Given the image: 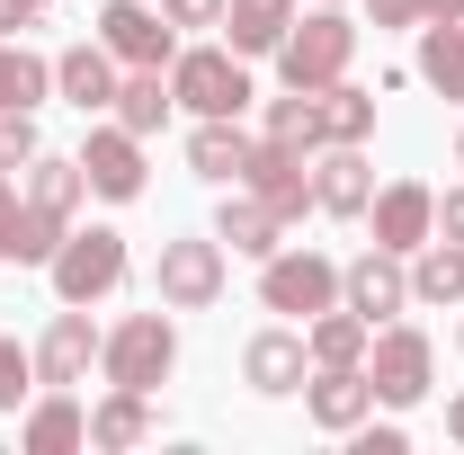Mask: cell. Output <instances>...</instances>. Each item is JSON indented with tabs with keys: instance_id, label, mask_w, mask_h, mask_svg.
I'll list each match as a JSON object with an SVG mask.
<instances>
[{
	"instance_id": "6da1fadb",
	"label": "cell",
	"mask_w": 464,
	"mask_h": 455,
	"mask_svg": "<svg viewBox=\"0 0 464 455\" xmlns=\"http://www.w3.org/2000/svg\"><path fill=\"white\" fill-rule=\"evenodd\" d=\"M277 81L286 90H331V81H348V63H357V18H348L340 0H322L313 18L295 9V27H286V45H277Z\"/></svg>"
},
{
	"instance_id": "7a4b0ae2",
	"label": "cell",
	"mask_w": 464,
	"mask_h": 455,
	"mask_svg": "<svg viewBox=\"0 0 464 455\" xmlns=\"http://www.w3.org/2000/svg\"><path fill=\"white\" fill-rule=\"evenodd\" d=\"M179 366V331H170V304H152V313H125L108 340H99V375L125 384V393H161Z\"/></svg>"
},
{
	"instance_id": "3957f363",
	"label": "cell",
	"mask_w": 464,
	"mask_h": 455,
	"mask_svg": "<svg viewBox=\"0 0 464 455\" xmlns=\"http://www.w3.org/2000/svg\"><path fill=\"white\" fill-rule=\"evenodd\" d=\"M170 99L188 116H241L259 99V81H250V63L232 45H179L170 54Z\"/></svg>"
},
{
	"instance_id": "277c9868",
	"label": "cell",
	"mask_w": 464,
	"mask_h": 455,
	"mask_svg": "<svg viewBox=\"0 0 464 455\" xmlns=\"http://www.w3.org/2000/svg\"><path fill=\"white\" fill-rule=\"evenodd\" d=\"M259 304L286 313V322H313L340 304V259L331 250H268L259 259Z\"/></svg>"
},
{
	"instance_id": "5b68a950",
	"label": "cell",
	"mask_w": 464,
	"mask_h": 455,
	"mask_svg": "<svg viewBox=\"0 0 464 455\" xmlns=\"http://www.w3.org/2000/svg\"><path fill=\"white\" fill-rule=\"evenodd\" d=\"M45 277H54L63 304H99L125 286V232L116 224H90V232H63V250L45 259Z\"/></svg>"
},
{
	"instance_id": "8992f818",
	"label": "cell",
	"mask_w": 464,
	"mask_h": 455,
	"mask_svg": "<svg viewBox=\"0 0 464 455\" xmlns=\"http://www.w3.org/2000/svg\"><path fill=\"white\" fill-rule=\"evenodd\" d=\"M366 375H375V402H384V411H411V402H429V375H438V348H429V331H411V322H384V331L366 340Z\"/></svg>"
},
{
	"instance_id": "52a82bcc",
	"label": "cell",
	"mask_w": 464,
	"mask_h": 455,
	"mask_svg": "<svg viewBox=\"0 0 464 455\" xmlns=\"http://www.w3.org/2000/svg\"><path fill=\"white\" fill-rule=\"evenodd\" d=\"M152 286H161L170 313H206V304H224V286H232V250L215 232H206V241H197V232H188V241H161V277Z\"/></svg>"
},
{
	"instance_id": "ba28073f",
	"label": "cell",
	"mask_w": 464,
	"mask_h": 455,
	"mask_svg": "<svg viewBox=\"0 0 464 455\" xmlns=\"http://www.w3.org/2000/svg\"><path fill=\"white\" fill-rule=\"evenodd\" d=\"M340 304L366 322V331L402 322V313H411V259H393V250H357V259L340 268Z\"/></svg>"
},
{
	"instance_id": "9c48e42d",
	"label": "cell",
	"mask_w": 464,
	"mask_h": 455,
	"mask_svg": "<svg viewBox=\"0 0 464 455\" xmlns=\"http://www.w3.org/2000/svg\"><path fill=\"white\" fill-rule=\"evenodd\" d=\"M99 45H108L125 72H170L179 27L161 18V9H143V0H108V9H99Z\"/></svg>"
},
{
	"instance_id": "30bf717a",
	"label": "cell",
	"mask_w": 464,
	"mask_h": 455,
	"mask_svg": "<svg viewBox=\"0 0 464 455\" xmlns=\"http://www.w3.org/2000/svg\"><path fill=\"white\" fill-rule=\"evenodd\" d=\"M232 188H250V197H268L286 224H304L313 215V152H295V143H250V161H241V179Z\"/></svg>"
},
{
	"instance_id": "8fae6325",
	"label": "cell",
	"mask_w": 464,
	"mask_h": 455,
	"mask_svg": "<svg viewBox=\"0 0 464 455\" xmlns=\"http://www.w3.org/2000/svg\"><path fill=\"white\" fill-rule=\"evenodd\" d=\"M366 206H375V161H366V143H322V152H313V215L366 224Z\"/></svg>"
},
{
	"instance_id": "7c38bea8",
	"label": "cell",
	"mask_w": 464,
	"mask_h": 455,
	"mask_svg": "<svg viewBox=\"0 0 464 455\" xmlns=\"http://www.w3.org/2000/svg\"><path fill=\"white\" fill-rule=\"evenodd\" d=\"M366 224H375V250L411 259L420 241H438V188H420V179H393V188H375Z\"/></svg>"
},
{
	"instance_id": "4fadbf2b",
	"label": "cell",
	"mask_w": 464,
	"mask_h": 455,
	"mask_svg": "<svg viewBox=\"0 0 464 455\" xmlns=\"http://www.w3.org/2000/svg\"><path fill=\"white\" fill-rule=\"evenodd\" d=\"M99 340L108 331H90V304H63L54 322H45V340H36V384H90V366H99Z\"/></svg>"
},
{
	"instance_id": "5bb4252c",
	"label": "cell",
	"mask_w": 464,
	"mask_h": 455,
	"mask_svg": "<svg viewBox=\"0 0 464 455\" xmlns=\"http://www.w3.org/2000/svg\"><path fill=\"white\" fill-rule=\"evenodd\" d=\"M81 179H90V197H108V206H134V197H143V134H125V125H99V134L81 143Z\"/></svg>"
},
{
	"instance_id": "9a60e30c",
	"label": "cell",
	"mask_w": 464,
	"mask_h": 455,
	"mask_svg": "<svg viewBox=\"0 0 464 455\" xmlns=\"http://www.w3.org/2000/svg\"><path fill=\"white\" fill-rule=\"evenodd\" d=\"M304 411H313V429L348 438V429L375 411V375H366V366H313V375H304Z\"/></svg>"
},
{
	"instance_id": "2e32d148",
	"label": "cell",
	"mask_w": 464,
	"mask_h": 455,
	"mask_svg": "<svg viewBox=\"0 0 464 455\" xmlns=\"http://www.w3.org/2000/svg\"><path fill=\"white\" fill-rule=\"evenodd\" d=\"M304 375H313V348H304V331H259V340L241 348V384L268 402L304 393Z\"/></svg>"
},
{
	"instance_id": "e0dca14e",
	"label": "cell",
	"mask_w": 464,
	"mask_h": 455,
	"mask_svg": "<svg viewBox=\"0 0 464 455\" xmlns=\"http://www.w3.org/2000/svg\"><path fill=\"white\" fill-rule=\"evenodd\" d=\"M116 72H125V63H116L99 36H90V45H63L54 54V99H72L81 116H108L116 108Z\"/></svg>"
},
{
	"instance_id": "ac0fdd59",
	"label": "cell",
	"mask_w": 464,
	"mask_h": 455,
	"mask_svg": "<svg viewBox=\"0 0 464 455\" xmlns=\"http://www.w3.org/2000/svg\"><path fill=\"white\" fill-rule=\"evenodd\" d=\"M215 241H224L232 259H268V250H286V215H277L268 197L232 188L224 206H215Z\"/></svg>"
},
{
	"instance_id": "d6986e66",
	"label": "cell",
	"mask_w": 464,
	"mask_h": 455,
	"mask_svg": "<svg viewBox=\"0 0 464 455\" xmlns=\"http://www.w3.org/2000/svg\"><path fill=\"white\" fill-rule=\"evenodd\" d=\"M286 27H295V0H224V45H232L241 63L277 54V45H286Z\"/></svg>"
},
{
	"instance_id": "ffe728a7",
	"label": "cell",
	"mask_w": 464,
	"mask_h": 455,
	"mask_svg": "<svg viewBox=\"0 0 464 455\" xmlns=\"http://www.w3.org/2000/svg\"><path fill=\"white\" fill-rule=\"evenodd\" d=\"M250 143H259V134H241V116H197V134H188V170L215 179V188H232L241 161H250Z\"/></svg>"
},
{
	"instance_id": "44dd1931",
	"label": "cell",
	"mask_w": 464,
	"mask_h": 455,
	"mask_svg": "<svg viewBox=\"0 0 464 455\" xmlns=\"http://www.w3.org/2000/svg\"><path fill=\"white\" fill-rule=\"evenodd\" d=\"M18 447L27 455H72V447H90V411L63 393V384H45V402L27 411V429H18Z\"/></svg>"
},
{
	"instance_id": "7402d4cb",
	"label": "cell",
	"mask_w": 464,
	"mask_h": 455,
	"mask_svg": "<svg viewBox=\"0 0 464 455\" xmlns=\"http://www.w3.org/2000/svg\"><path fill=\"white\" fill-rule=\"evenodd\" d=\"M18 197L72 224V215H81V197H90V179H81V152H72V161H63V152H36V161L18 170Z\"/></svg>"
},
{
	"instance_id": "603a6c76",
	"label": "cell",
	"mask_w": 464,
	"mask_h": 455,
	"mask_svg": "<svg viewBox=\"0 0 464 455\" xmlns=\"http://www.w3.org/2000/svg\"><path fill=\"white\" fill-rule=\"evenodd\" d=\"M170 72H116V125H125V134H143V143H152V134H161V125H170Z\"/></svg>"
},
{
	"instance_id": "cb8c5ba5",
	"label": "cell",
	"mask_w": 464,
	"mask_h": 455,
	"mask_svg": "<svg viewBox=\"0 0 464 455\" xmlns=\"http://www.w3.org/2000/svg\"><path fill=\"white\" fill-rule=\"evenodd\" d=\"M152 438V393H125V384H108V402L90 411V447L99 455H125Z\"/></svg>"
},
{
	"instance_id": "d4e9b609",
	"label": "cell",
	"mask_w": 464,
	"mask_h": 455,
	"mask_svg": "<svg viewBox=\"0 0 464 455\" xmlns=\"http://www.w3.org/2000/svg\"><path fill=\"white\" fill-rule=\"evenodd\" d=\"M411 304H464V241H420L411 250Z\"/></svg>"
},
{
	"instance_id": "484cf974",
	"label": "cell",
	"mask_w": 464,
	"mask_h": 455,
	"mask_svg": "<svg viewBox=\"0 0 464 455\" xmlns=\"http://www.w3.org/2000/svg\"><path fill=\"white\" fill-rule=\"evenodd\" d=\"M313 116H322V143H366L375 134V90L331 81V90H313Z\"/></svg>"
},
{
	"instance_id": "4316f807",
	"label": "cell",
	"mask_w": 464,
	"mask_h": 455,
	"mask_svg": "<svg viewBox=\"0 0 464 455\" xmlns=\"http://www.w3.org/2000/svg\"><path fill=\"white\" fill-rule=\"evenodd\" d=\"M366 340H375V331H366L348 304H331V313H313V322H304V348H313V366H366Z\"/></svg>"
},
{
	"instance_id": "83f0119b",
	"label": "cell",
	"mask_w": 464,
	"mask_h": 455,
	"mask_svg": "<svg viewBox=\"0 0 464 455\" xmlns=\"http://www.w3.org/2000/svg\"><path fill=\"white\" fill-rule=\"evenodd\" d=\"M411 72H420L438 99H456V108H464V27H447V18L420 27V63H411Z\"/></svg>"
},
{
	"instance_id": "f1b7e54d",
	"label": "cell",
	"mask_w": 464,
	"mask_h": 455,
	"mask_svg": "<svg viewBox=\"0 0 464 455\" xmlns=\"http://www.w3.org/2000/svg\"><path fill=\"white\" fill-rule=\"evenodd\" d=\"M45 99H54V63L0 36V108H45Z\"/></svg>"
},
{
	"instance_id": "f546056e",
	"label": "cell",
	"mask_w": 464,
	"mask_h": 455,
	"mask_svg": "<svg viewBox=\"0 0 464 455\" xmlns=\"http://www.w3.org/2000/svg\"><path fill=\"white\" fill-rule=\"evenodd\" d=\"M63 215H45V206H27V197H18V215H9V241H0V259H18V268H45V259H54L63 250Z\"/></svg>"
},
{
	"instance_id": "4dcf8cb0",
	"label": "cell",
	"mask_w": 464,
	"mask_h": 455,
	"mask_svg": "<svg viewBox=\"0 0 464 455\" xmlns=\"http://www.w3.org/2000/svg\"><path fill=\"white\" fill-rule=\"evenodd\" d=\"M268 143L322 152V116H313V90H286V99H268Z\"/></svg>"
},
{
	"instance_id": "1f68e13d",
	"label": "cell",
	"mask_w": 464,
	"mask_h": 455,
	"mask_svg": "<svg viewBox=\"0 0 464 455\" xmlns=\"http://www.w3.org/2000/svg\"><path fill=\"white\" fill-rule=\"evenodd\" d=\"M36 152H45V143H36V108H0V170L18 179Z\"/></svg>"
},
{
	"instance_id": "d6a6232c",
	"label": "cell",
	"mask_w": 464,
	"mask_h": 455,
	"mask_svg": "<svg viewBox=\"0 0 464 455\" xmlns=\"http://www.w3.org/2000/svg\"><path fill=\"white\" fill-rule=\"evenodd\" d=\"M27 384H36V348L0 340V411H18V402H27Z\"/></svg>"
},
{
	"instance_id": "836d02e7",
	"label": "cell",
	"mask_w": 464,
	"mask_h": 455,
	"mask_svg": "<svg viewBox=\"0 0 464 455\" xmlns=\"http://www.w3.org/2000/svg\"><path fill=\"white\" fill-rule=\"evenodd\" d=\"M348 438H357V455H402V447H411V429H393V420H375V411H366V420H357Z\"/></svg>"
},
{
	"instance_id": "e575fe53",
	"label": "cell",
	"mask_w": 464,
	"mask_h": 455,
	"mask_svg": "<svg viewBox=\"0 0 464 455\" xmlns=\"http://www.w3.org/2000/svg\"><path fill=\"white\" fill-rule=\"evenodd\" d=\"M170 27H224V0H161Z\"/></svg>"
},
{
	"instance_id": "d590c367",
	"label": "cell",
	"mask_w": 464,
	"mask_h": 455,
	"mask_svg": "<svg viewBox=\"0 0 464 455\" xmlns=\"http://www.w3.org/2000/svg\"><path fill=\"white\" fill-rule=\"evenodd\" d=\"M375 27H429V0H366Z\"/></svg>"
},
{
	"instance_id": "8d00e7d4",
	"label": "cell",
	"mask_w": 464,
	"mask_h": 455,
	"mask_svg": "<svg viewBox=\"0 0 464 455\" xmlns=\"http://www.w3.org/2000/svg\"><path fill=\"white\" fill-rule=\"evenodd\" d=\"M54 0H0V36H18V27H36Z\"/></svg>"
},
{
	"instance_id": "74e56055",
	"label": "cell",
	"mask_w": 464,
	"mask_h": 455,
	"mask_svg": "<svg viewBox=\"0 0 464 455\" xmlns=\"http://www.w3.org/2000/svg\"><path fill=\"white\" fill-rule=\"evenodd\" d=\"M438 232H447V241H464V188H447V197H438Z\"/></svg>"
},
{
	"instance_id": "f35d334b",
	"label": "cell",
	"mask_w": 464,
	"mask_h": 455,
	"mask_svg": "<svg viewBox=\"0 0 464 455\" xmlns=\"http://www.w3.org/2000/svg\"><path fill=\"white\" fill-rule=\"evenodd\" d=\"M9 215H18V179L0 170V241H9Z\"/></svg>"
},
{
	"instance_id": "ab89813d",
	"label": "cell",
	"mask_w": 464,
	"mask_h": 455,
	"mask_svg": "<svg viewBox=\"0 0 464 455\" xmlns=\"http://www.w3.org/2000/svg\"><path fill=\"white\" fill-rule=\"evenodd\" d=\"M438 18H447V27H464V0H429V27H438Z\"/></svg>"
},
{
	"instance_id": "60d3db41",
	"label": "cell",
	"mask_w": 464,
	"mask_h": 455,
	"mask_svg": "<svg viewBox=\"0 0 464 455\" xmlns=\"http://www.w3.org/2000/svg\"><path fill=\"white\" fill-rule=\"evenodd\" d=\"M447 438H456V447H464V393L447 402Z\"/></svg>"
},
{
	"instance_id": "b9f144b4",
	"label": "cell",
	"mask_w": 464,
	"mask_h": 455,
	"mask_svg": "<svg viewBox=\"0 0 464 455\" xmlns=\"http://www.w3.org/2000/svg\"><path fill=\"white\" fill-rule=\"evenodd\" d=\"M456 170H464V134H456Z\"/></svg>"
},
{
	"instance_id": "7bdbcfd3",
	"label": "cell",
	"mask_w": 464,
	"mask_h": 455,
	"mask_svg": "<svg viewBox=\"0 0 464 455\" xmlns=\"http://www.w3.org/2000/svg\"><path fill=\"white\" fill-rule=\"evenodd\" d=\"M456 348H464V322H456Z\"/></svg>"
},
{
	"instance_id": "ee69618b",
	"label": "cell",
	"mask_w": 464,
	"mask_h": 455,
	"mask_svg": "<svg viewBox=\"0 0 464 455\" xmlns=\"http://www.w3.org/2000/svg\"><path fill=\"white\" fill-rule=\"evenodd\" d=\"M340 9H348V0H340Z\"/></svg>"
}]
</instances>
